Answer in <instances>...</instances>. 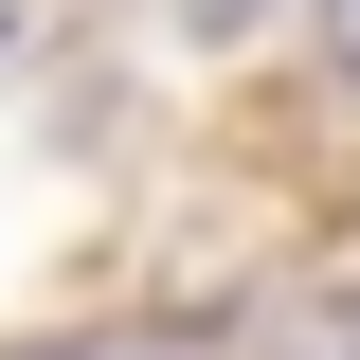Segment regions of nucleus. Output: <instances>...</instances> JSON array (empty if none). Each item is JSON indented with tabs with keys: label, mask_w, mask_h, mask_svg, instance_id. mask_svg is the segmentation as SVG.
Segmentation results:
<instances>
[{
	"label": "nucleus",
	"mask_w": 360,
	"mask_h": 360,
	"mask_svg": "<svg viewBox=\"0 0 360 360\" xmlns=\"http://www.w3.org/2000/svg\"><path fill=\"white\" fill-rule=\"evenodd\" d=\"M342 54H360V0H342Z\"/></svg>",
	"instance_id": "obj_1"
}]
</instances>
